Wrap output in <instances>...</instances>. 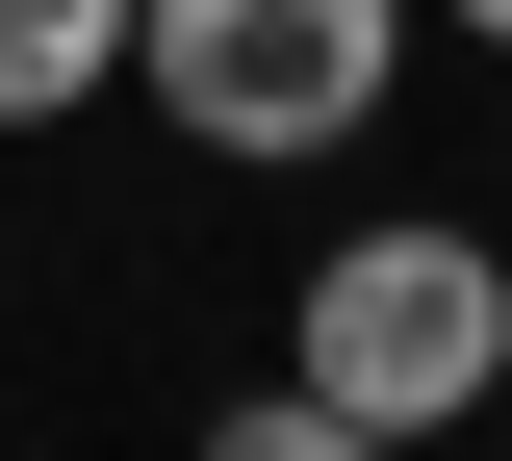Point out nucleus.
Segmentation results:
<instances>
[{"mask_svg":"<svg viewBox=\"0 0 512 461\" xmlns=\"http://www.w3.org/2000/svg\"><path fill=\"white\" fill-rule=\"evenodd\" d=\"M282 385H308V410H359L384 461H436L461 410L512 385V257L461 231V205L333 231V257H308V308H282Z\"/></svg>","mask_w":512,"mask_h":461,"instance_id":"nucleus-1","label":"nucleus"},{"mask_svg":"<svg viewBox=\"0 0 512 461\" xmlns=\"http://www.w3.org/2000/svg\"><path fill=\"white\" fill-rule=\"evenodd\" d=\"M384 77H410V0H128V103L180 154H231V180L359 154Z\"/></svg>","mask_w":512,"mask_h":461,"instance_id":"nucleus-2","label":"nucleus"},{"mask_svg":"<svg viewBox=\"0 0 512 461\" xmlns=\"http://www.w3.org/2000/svg\"><path fill=\"white\" fill-rule=\"evenodd\" d=\"M128 103V0H0V129H77Z\"/></svg>","mask_w":512,"mask_h":461,"instance_id":"nucleus-3","label":"nucleus"},{"mask_svg":"<svg viewBox=\"0 0 512 461\" xmlns=\"http://www.w3.org/2000/svg\"><path fill=\"white\" fill-rule=\"evenodd\" d=\"M205 461H384V436H359V410H308V385H231V410H205Z\"/></svg>","mask_w":512,"mask_h":461,"instance_id":"nucleus-4","label":"nucleus"},{"mask_svg":"<svg viewBox=\"0 0 512 461\" xmlns=\"http://www.w3.org/2000/svg\"><path fill=\"white\" fill-rule=\"evenodd\" d=\"M436 26H461V52H512V0H436Z\"/></svg>","mask_w":512,"mask_h":461,"instance_id":"nucleus-5","label":"nucleus"}]
</instances>
